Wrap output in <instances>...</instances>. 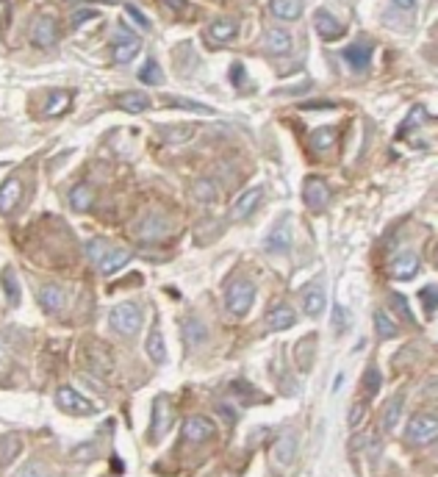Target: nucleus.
I'll list each match as a JSON object with an SVG mask.
<instances>
[{"label":"nucleus","mask_w":438,"mask_h":477,"mask_svg":"<svg viewBox=\"0 0 438 477\" xmlns=\"http://www.w3.org/2000/svg\"><path fill=\"white\" fill-rule=\"evenodd\" d=\"M375 330H378V336H380V339H394V336L400 333L397 322H394L383 308H378V311H375Z\"/></svg>","instance_id":"nucleus-34"},{"label":"nucleus","mask_w":438,"mask_h":477,"mask_svg":"<svg viewBox=\"0 0 438 477\" xmlns=\"http://www.w3.org/2000/svg\"><path fill=\"white\" fill-rule=\"evenodd\" d=\"M263 47H266V53L269 56H289L291 53V47H294V39H291V33L289 31H283V28H269L266 31V39H263Z\"/></svg>","instance_id":"nucleus-14"},{"label":"nucleus","mask_w":438,"mask_h":477,"mask_svg":"<svg viewBox=\"0 0 438 477\" xmlns=\"http://www.w3.org/2000/svg\"><path fill=\"white\" fill-rule=\"evenodd\" d=\"M219 414L225 417V422H233V419H236V414H230V408H227V405H219Z\"/></svg>","instance_id":"nucleus-53"},{"label":"nucleus","mask_w":438,"mask_h":477,"mask_svg":"<svg viewBox=\"0 0 438 477\" xmlns=\"http://www.w3.org/2000/svg\"><path fill=\"white\" fill-rule=\"evenodd\" d=\"M108 250H111V244H108L103 236H95L86 241V255H89L95 264H100V261L108 255Z\"/></svg>","instance_id":"nucleus-38"},{"label":"nucleus","mask_w":438,"mask_h":477,"mask_svg":"<svg viewBox=\"0 0 438 477\" xmlns=\"http://www.w3.org/2000/svg\"><path fill=\"white\" fill-rule=\"evenodd\" d=\"M145 353H147V358H150L153 364H164V361H167V344H164V336H161L159 325L150 328L147 341H145Z\"/></svg>","instance_id":"nucleus-25"},{"label":"nucleus","mask_w":438,"mask_h":477,"mask_svg":"<svg viewBox=\"0 0 438 477\" xmlns=\"http://www.w3.org/2000/svg\"><path fill=\"white\" fill-rule=\"evenodd\" d=\"M11 22V3H3V28H8Z\"/></svg>","instance_id":"nucleus-51"},{"label":"nucleus","mask_w":438,"mask_h":477,"mask_svg":"<svg viewBox=\"0 0 438 477\" xmlns=\"http://www.w3.org/2000/svg\"><path fill=\"white\" fill-rule=\"evenodd\" d=\"M261 200H263V186H250V189H244V192L233 200V206H230V220H236V223L250 220V217L255 214V209L261 206Z\"/></svg>","instance_id":"nucleus-9"},{"label":"nucleus","mask_w":438,"mask_h":477,"mask_svg":"<svg viewBox=\"0 0 438 477\" xmlns=\"http://www.w3.org/2000/svg\"><path fill=\"white\" fill-rule=\"evenodd\" d=\"M297 450H300V439L297 433H283L275 444H272V464L277 469H289L297 458Z\"/></svg>","instance_id":"nucleus-11"},{"label":"nucleus","mask_w":438,"mask_h":477,"mask_svg":"<svg viewBox=\"0 0 438 477\" xmlns=\"http://www.w3.org/2000/svg\"><path fill=\"white\" fill-rule=\"evenodd\" d=\"M14 477H53V472H50L44 464H39V461H31V464L19 467V469L14 472Z\"/></svg>","instance_id":"nucleus-42"},{"label":"nucleus","mask_w":438,"mask_h":477,"mask_svg":"<svg viewBox=\"0 0 438 477\" xmlns=\"http://www.w3.org/2000/svg\"><path fill=\"white\" fill-rule=\"evenodd\" d=\"M366 411H369V403H366V400H358V403L352 405V411H350V430L361 428V422L366 419Z\"/></svg>","instance_id":"nucleus-44"},{"label":"nucleus","mask_w":438,"mask_h":477,"mask_svg":"<svg viewBox=\"0 0 438 477\" xmlns=\"http://www.w3.org/2000/svg\"><path fill=\"white\" fill-rule=\"evenodd\" d=\"M3 297H6L8 305H17L19 302V283H17V277H14L11 269L3 272Z\"/></svg>","instance_id":"nucleus-37"},{"label":"nucleus","mask_w":438,"mask_h":477,"mask_svg":"<svg viewBox=\"0 0 438 477\" xmlns=\"http://www.w3.org/2000/svg\"><path fill=\"white\" fill-rule=\"evenodd\" d=\"M438 439V417L433 414H416L411 417L405 428V442L414 447H428Z\"/></svg>","instance_id":"nucleus-3"},{"label":"nucleus","mask_w":438,"mask_h":477,"mask_svg":"<svg viewBox=\"0 0 438 477\" xmlns=\"http://www.w3.org/2000/svg\"><path fill=\"white\" fill-rule=\"evenodd\" d=\"M336 103H302V108H333Z\"/></svg>","instance_id":"nucleus-52"},{"label":"nucleus","mask_w":438,"mask_h":477,"mask_svg":"<svg viewBox=\"0 0 438 477\" xmlns=\"http://www.w3.org/2000/svg\"><path fill=\"white\" fill-rule=\"evenodd\" d=\"M336 139H339V131H336V128H316V131L311 134V147H314L316 153H327V150H333Z\"/></svg>","instance_id":"nucleus-32"},{"label":"nucleus","mask_w":438,"mask_h":477,"mask_svg":"<svg viewBox=\"0 0 438 477\" xmlns=\"http://www.w3.org/2000/svg\"><path fill=\"white\" fill-rule=\"evenodd\" d=\"M197 125H161L159 136L164 139V145H186L189 139H195Z\"/></svg>","instance_id":"nucleus-22"},{"label":"nucleus","mask_w":438,"mask_h":477,"mask_svg":"<svg viewBox=\"0 0 438 477\" xmlns=\"http://www.w3.org/2000/svg\"><path fill=\"white\" fill-rule=\"evenodd\" d=\"M230 75H233V86L236 89H247V72H244L241 64H233L230 67Z\"/></svg>","instance_id":"nucleus-49"},{"label":"nucleus","mask_w":438,"mask_h":477,"mask_svg":"<svg viewBox=\"0 0 438 477\" xmlns=\"http://www.w3.org/2000/svg\"><path fill=\"white\" fill-rule=\"evenodd\" d=\"M422 120H425V106H414L411 108V114L405 117V122H403V128H400V136H405L414 125H422Z\"/></svg>","instance_id":"nucleus-43"},{"label":"nucleus","mask_w":438,"mask_h":477,"mask_svg":"<svg viewBox=\"0 0 438 477\" xmlns=\"http://www.w3.org/2000/svg\"><path fill=\"white\" fill-rule=\"evenodd\" d=\"M181 333H184V341H186L189 347H200V344H206V341H209V328H206V322H200L197 316L184 319Z\"/></svg>","instance_id":"nucleus-21"},{"label":"nucleus","mask_w":438,"mask_h":477,"mask_svg":"<svg viewBox=\"0 0 438 477\" xmlns=\"http://www.w3.org/2000/svg\"><path fill=\"white\" fill-rule=\"evenodd\" d=\"M364 386H366V394L375 397V394L380 391V372H378V369H369L366 378H364Z\"/></svg>","instance_id":"nucleus-48"},{"label":"nucleus","mask_w":438,"mask_h":477,"mask_svg":"<svg viewBox=\"0 0 438 477\" xmlns=\"http://www.w3.org/2000/svg\"><path fill=\"white\" fill-rule=\"evenodd\" d=\"M139 81L147 83V86H161L164 83V72H161V64L156 58H147L145 67L139 70Z\"/></svg>","instance_id":"nucleus-33"},{"label":"nucleus","mask_w":438,"mask_h":477,"mask_svg":"<svg viewBox=\"0 0 438 477\" xmlns=\"http://www.w3.org/2000/svg\"><path fill=\"white\" fill-rule=\"evenodd\" d=\"M56 405H58L61 411H67V414H75V417H92V414L97 411L95 403L86 400L83 394H78L72 386H61V389L56 391Z\"/></svg>","instance_id":"nucleus-6"},{"label":"nucleus","mask_w":438,"mask_h":477,"mask_svg":"<svg viewBox=\"0 0 438 477\" xmlns=\"http://www.w3.org/2000/svg\"><path fill=\"white\" fill-rule=\"evenodd\" d=\"M325 302H327V297H325L322 283H311V286L302 289V311H305V316H319L325 311Z\"/></svg>","instance_id":"nucleus-19"},{"label":"nucleus","mask_w":438,"mask_h":477,"mask_svg":"<svg viewBox=\"0 0 438 477\" xmlns=\"http://www.w3.org/2000/svg\"><path fill=\"white\" fill-rule=\"evenodd\" d=\"M436 264H438V247H436Z\"/></svg>","instance_id":"nucleus-55"},{"label":"nucleus","mask_w":438,"mask_h":477,"mask_svg":"<svg viewBox=\"0 0 438 477\" xmlns=\"http://www.w3.org/2000/svg\"><path fill=\"white\" fill-rule=\"evenodd\" d=\"M192 195H195V200H197V203H203V206H211V203H217V200H219L217 181H211V178H200V181H195V186H192Z\"/></svg>","instance_id":"nucleus-29"},{"label":"nucleus","mask_w":438,"mask_h":477,"mask_svg":"<svg viewBox=\"0 0 438 477\" xmlns=\"http://www.w3.org/2000/svg\"><path fill=\"white\" fill-rule=\"evenodd\" d=\"M252 302H255V286H252L250 280L238 277V280H233V283L227 286V291H225V305H227V311H230L233 316H247L250 308H252Z\"/></svg>","instance_id":"nucleus-2"},{"label":"nucleus","mask_w":438,"mask_h":477,"mask_svg":"<svg viewBox=\"0 0 438 477\" xmlns=\"http://www.w3.org/2000/svg\"><path fill=\"white\" fill-rule=\"evenodd\" d=\"M58 39V25L50 14H42L36 22H33V31H31V42L36 47H53Z\"/></svg>","instance_id":"nucleus-12"},{"label":"nucleus","mask_w":438,"mask_h":477,"mask_svg":"<svg viewBox=\"0 0 438 477\" xmlns=\"http://www.w3.org/2000/svg\"><path fill=\"white\" fill-rule=\"evenodd\" d=\"M263 250L269 255H286L291 250V228L289 225H277L272 234H266L263 239Z\"/></svg>","instance_id":"nucleus-20"},{"label":"nucleus","mask_w":438,"mask_h":477,"mask_svg":"<svg viewBox=\"0 0 438 477\" xmlns=\"http://www.w3.org/2000/svg\"><path fill=\"white\" fill-rule=\"evenodd\" d=\"M19 197H22V184L17 178H8L3 184V189H0V209H3V214L14 211L17 203H19Z\"/></svg>","instance_id":"nucleus-28"},{"label":"nucleus","mask_w":438,"mask_h":477,"mask_svg":"<svg viewBox=\"0 0 438 477\" xmlns=\"http://www.w3.org/2000/svg\"><path fill=\"white\" fill-rule=\"evenodd\" d=\"M128 261H131V250H125V247H111L108 255H106L97 266H100L103 275H114V272H120Z\"/></svg>","instance_id":"nucleus-27"},{"label":"nucleus","mask_w":438,"mask_h":477,"mask_svg":"<svg viewBox=\"0 0 438 477\" xmlns=\"http://www.w3.org/2000/svg\"><path fill=\"white\" fill-rule=\"evenodd\" d=\"M344 328H347V314H344L341 305H333V330L341 333Z\"/></svg>","instance_id":"nucleus-50"},{"label":"nucleus","mask_w":438,"mask_h":477,"mask_svg":"<svg viewBox=\"0 0 438 477\" xmlns=\"http://www.w3.org/2000/svg\"><path fill=\"white\" fill-rule=\"evenodd\" d=\"M314 28H316V33H322L325 39H341V36H344V25H341L327 8H319V11L314 14Z\"/></svg>","instance_id":"nucleus-18"},{"label":"nucleus","mask_w":438,"mask_h":477,"mask_svg":"<svg viewBox=\"0 0 438 477\" xmlns=\"http://www.w3.org/2000/svg\"><path fill=\"white\" fill-rule=\"evenodd\" d=\"M214 436H217V425H214V419H209V417H203V414L189 417V419L184 422V439H186L189 444H206V442H211Z\"/></svg>","instance_id":"nucleus-10"},{"label":"nucleus","mask_w":438,"mask_h":477,"mask_svg":"<svg viewBox=\"0 0 438 477\" xmlns=\"http://www.w3.org/2000/svg\"><path fill=\"white\" fill-rule=\"evenodd\" d=\"M70 100H72V92H67V89L53 92V95H50V103L44 106V114H47V117H58V114H64V111L70 108Z\"/></svg>","instance_id":"nucleus-35"},{"label":"nucleus","mask_w":438,"mask_h":477,"mask_svg":"<svg viewBox=\"0 0 438 477\" xmlns=\"http://www.w3.org/2000/svg\"><path fill=\"white\" fill-rule=\"evenodd\" d=\"M419 300H422V305H425V311L433 316L438 311V286L436 283H430V286H425L422 291H419Z\"/></svg>","instance_id":"nucleus-41"},{"label":"nucleus","mask_w":438,"mask_h":477,"mask_svg":"<svg viewBox=\"0 0 438 477\" xmlns=\"http://www.w3.org/2000/svg\"><path fill=\"white\" fill-rule=\"evenodd\" d=\"M391 305H394V311H397L408 325H414V322H416V319H414V314H411V308H408V300H405L403 294H394V297H391Z\"/></svg>","instance_id":"nucleus-45"},{"label":"nucleus","mask_w":438,"mask_h":477,"mask_svg":"<svg viewBox=\"0 0 438 477\" xmlns=\"http://www.w3.org/2000/svg\"><path fill=\"white\" fill-rule=\"evenodd\" d=\"M403 405H405V397L403 394H397L394 400L386 403V408H383V433H391L397 428V422L403 417Z\"/></svg>","instance_id":"nucleus-30"},{"label":"nucleus","mask_w":438,"mask_h":477,"mask_svg":"<svg viewBox=\"0 0 438 477\" xmlns=\"http://www.w3.org/2000/svg\"><path fill=\"white\" fill-rule=\"evenodd\" d=\"M117 106L128 114H145L150 108V97L145 92H125L117 97Z\"/></svg>","instance_id":"nucleus-26"},{"label":"nucleus","mask_w":438,"mask_h":477,"mask_svg":"<svg viewBox=\"0 0 438 477\" xmlns=\"http://www.w3.org/2000/svg\"><path fill=\"white\" fill-rule=\"evenodd\" d=\"M302 203L314 214H322L327 209V203H330V186H327V181H322V178H305V184H302Z\"/></svg>","instance_id":"nucleus-7"},{"label":"nucleus","mask_w":438,"mask_h":477,"mask_svg":"<svg viewBox=\"0 0 438 477\" xmlns=\"http://www.w3.org/2000/svg\"><path fill=\"white\" fill-rule=\"evenodd\" d=\"M164 6H167V8H186V3H181V0H167Z\"/></svg>","instance_id":"nucleus-54"},{"label":"nucleus","mask_w":438,"mask_h":477,"mask_svg":"<svg viewBox=\"0 0 438 477\" xmlns=\"http://www.w3.org/2000/svg\"><path fill=\"white\" fill-rule=\"evenodd\" d=\"M108 325L117 336H125V339H133L142 328V308L136 302H120L111 308L108 314Z\"/></svg>","instance_id":"nucleus-1"},{"label":"nucleus","mask_w":438,"mask_h":477,"mask_svg":"<svg viewBox=\"0 0 438 477\" xmlns=\"http://www.w3.org/2000/svg\"><path fill=\"white\" fill-rule=\"evenodd\" d=\"M97 17V8H78V11H72V19H70V25L72 28H81L83 22H89V19H95Z\"/></svg>","instance_id":"nucleus-47"},{"label":"nucleus","mask_w":438,"mask_h":477,"mask_svg":"<svg viewBox=\"0 0 438 477\" xmlns=\"http://www.w3.org/2000/svg\"><path fill=\"white\" fill-rule=\"evenodd\" d=\"M344 61L350 64V70L355 72H364L369 64H372V45L369 42H352L350 47H344Z\"/></svg>","instance_id":"nucleus-15"},{"label":"nucleus","mask_w":438,"mask_h":477,"mask_svg":"<svg viewBox=\"0 0 438 477\" xmlns=\"http://www.w3.org/2000/svg\"><path fill=\"white\" fill-rule=\"evenodd\" d=\"M19 447H22V442H19L17 433H3V467H6V469L14 464Z\"/></svg>","instance_id":"nucleus-36"},{"label":"nucleus","mask_w":438,"mask_h":477,"mask_svg":"<svg viewBox=\"0 0 438 477\" xmlns=\"http://www.w3.org/2000/svg\"><path fill=\"white\" fill-rule=\"evenodd\" d=\"M92 203H95V189H92L89 184H78V186L70 192V206H72L75 211H89Z\"/></svg>","instance_id":"nucleus-31"},{"label":"nucleus","mask_w":438,"mask_h":477,"mask_svg":"<svg viewBox=\"0 0 438 477\" xmlns=\"http://www.w3.org/2000/svg\"><path fill=\"white\" fill-rule=\"evenodd\" d=\"M238 36V22L233 17H219L209 25V39L217 45H230Z\"/></svg>","instance_id":"nucleus-17"},{"label":"nucleus","mask_w":438,"mask_h":477,"mask_svg":"<svg viewBox=\"0 0 438 477\" xmlns=\"http://www.w3.org/2000/svg\"><path fill=\"white\" fill-rule=\"evenodd\" d=\"M125 14H128V17H131L142 31H150V19L142 14V8H139L136 3H128V6H125Z\"/></svg>","instance_id":"nucleus-46"},{"label":"nucleus","mask_w":438,"mask_h":477,"mask_svg":"<svg viewBox=\"0 0 438 477\" xmlns=\"http://www.w3.org/2000/svg\"><path fill=\"white\" fill-rule=\"evenodd\" d=\"M36 300H39V305H42L47 314H61L64 305H67V294H64L58 286H53V283L42 286V289L36 291Z\"/></svg>","instance_id":"nucleus-16"},{"label":"nucleus","mask_w":438,"mask_h":477,"mask_svg":"<svg viewBox=\"0 0 438 477\" xmlns=\"http://www.w3.org/2000/svg\"><path fill=\"white\" fill-rule=\"evenodd\" d=\"M170 231H172V223L161 211H150L136 223V236L142 241H161L170 236Z\"/></svg>","instance_id":"nucleus-5"},{"label":"nucleus","mask_w":438,"mask_h":477,"mask_svg":"<svg viewBox=\"0 0 438 477\" xmlns=\"http://www.w3.org/2000/svg\"><path fill=\"white\" fill-rule=\"evenodd\" d=\"M89 364H92V369L100 372V375H108V372H111V358H108V353H103L100 347H92V350H89Z\"/></svg>","instance_id":"nucleus-40"},{"label":"nucleus","mask_w":438,"mask_h":477,"mask_svg":"<svg viewBox=\"0 0 438 477\" xmlns=\"http://www.w3.org/2000/svg\"><path fill=\"white\" fill-rule=\"evenodd\" d=\"M297 322V314L291 311V305H275L269 314H266V328L269 330H289L291 325Z\"/></svg>","instance_id":"nucleus-23"},{"label":"nucleus","mask_w":438,"mask_h":477,"mask_svg":"<svg viewBox=\"0 0 438 477\" xmlns=\"http://www.w3.org/2000/svg\"><path fill=\"white\" fill-rule=\"evenodd\" d=\"M269 11H272L277 19H283V22H294V19L302 17L305 6H302L300 0H272V3H269Z\"/></svg>","instance_id":"nucleus-24"},{"label":"nucleus","mask_w":438,"mask_h":477,"mask_svg":"<svg viewBox=\"0 0 438 477\" xmlns=\"http://www.w3.org/2000/svg\"><path fill=\"white\" fill-rule=\"evenodd\" d=\"M419 269H422V258H419L414 250H405V252H400V255L391 261V275H394L397 280H411V277L419 275Z\"/></svg>","instance_id":"nucleus-13"},{"label":"nucleus","mask_w":438,"mask_h":477,"mask_svg":"<svg viewBox=\"0 0 438 477\" xmlns=\"http://www.w3.org/2000/svg\"><path fill=\"white\" fill-rule=\"evenodd\" d=\"M167 106H172V108H186V111L206 114V117L214 114V108H209V106H203V103H192V100H186V97H167Z\"/></svg>","instance_id":"nucleus-39"},{"label":"nucleus","mask_w":438,"mask_h":477,"mask_svg":"<svg viewBox=\"0 0 438 477\" xmlns=\"http://www.w3.org/2000/svg\"><path fill=\"white\" fill-rule=\"evenodd\" d=\"M139 50H142V39H139L136 33H131V31L117 28L114 45H111V58H114L117 64H128V61H133V56H136Z\"/></svg>","instance_id":"nucleus-8"},{"label":"nucleus","mask_w":438,"mask_h":477,"mask_svg":"<svg viewBox=\"0 0 438 477\" xmlns=\"http://www.w3.org/2000/svg\"><path fill=\"white\" fill-rule=\"evenodd\" d=\"M172 417H175V411H172L170 397L159 394L156 403H153V414H150V436H147L150 444H159L167 436V430L172 428Z\"/></svg>","instance_id":"nucleus-4"}]
</instances>
